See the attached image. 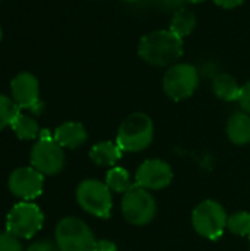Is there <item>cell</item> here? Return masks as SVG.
Returning a JSON list of instances; mask_svg holds the SVG:
<instances>
[{"instance_id": "83f0119b", "label": "cell", "mask_w": 250, "mask_h": 251, "mask_svg": "<svg viewBox=\"0 0 250 251\" xmlns=\"http://www.w3.org/2000/svg\"><path fill=\"white\" fill-rule=\"evenodd\" d=\"M122 1H125V3H137L140 0H122Z\"/></svg>"}, {"instance_id": "f546056e", "label": "cell", "mask_w": 250, "mask_h": 251, "mask_svg": "<svg viewBox=\"0 0 250 251\" xmlns=\"http://www.w3.org/2000/svg\"><path fill=\"white\" fill-rule=\"evenodd\" d=\"M249 244H250V235H249Z\"/></svg>"}, {"instance_id": "7402d4cb", "label": "cell", "mask_w": 250, "mask_h": 251, "mask_svg": "<svg viewBox=\"0 0 250 251\" xmlns=\"http://www.w3.org/2000/svg\"><path fill=\"white\" fill-rule=\"evenodd\" d=\"M0 251H24L19 238L13 237L9 232L0 234Z\"/></svg>"}, {"instance_id": "9c48e42d", "label": "cell", "mask_w": 250, "mask_h": 251, "mask_svg": "<svg viewBox=\"0 0 250 251\" xmlns=\"http://www.w3.org/2000/svg\"><path fill=\"white\" fill-rule=\"evenodd\" d=\"M44 224L41 209L31 201H21L15 204L6 216V232L19 240L32 238Z\"/></svg>"}, {"instance_id": "e0dca14e", "label": "cell", "mask_w": 250, "mask_h": 251, "mask_svg": "<svg viewBox=\"0 0 250 251\" xmlns=\"http://www.w3.org/2000/svg\"><path fill=\"white\" fill-rule=\"evenodd\" d=\"M196 25H197V18H196L194 12L186 9V7H180L174 12L172 18H171L169 29L184 40L194 31Z\"/></svg>"}, {"instance_id": "484cf974", "label": "cell", "mask_w": 250, "mask_h": 251, "mask_svg": "<svg viewBox=\"0 0 250 251\" xmlns=\"http://www.w3.org/2000/svg\"><path fill=\"white\" fill-rule=\"evenodd\" d=\"M245 0H214V3L222 9H236L243 4Z\"/></svg>"}, {"instance_id": "7c38bea8", "label": "cell", "mask_w": 250, "mask_h": 251, "mask_svg": "<svg viewBox=\"0 0 250 251\" xmlns=\"http://www.w3.org/2000/svg\"><path fill=\"white\" fill-rule=\"evenodd\" d=\"M10 91L13 101L19 109H28L34 113H40L43 103L40 101V85L38 79L29 72L18 74L10 82Z\"/></svg>"}, {"instance_id": "5bb4252c", "label": "cell", "mask_w": 250, "mask_h": 251, "mask_svg": "<svg viewBox=\"0 0 250 251\" xmlns=\"http://www.w3.org/2000/svg\"><path fill=\"white\" fill-rule=\"evenodd\" d=\"M122 153L124 151L116 144V141H100L90 149L88 157L96 166L113 168L122 159Z\"/></svg>"}, {"instance_id": "8fae6325", "label": "cell", "mask_w": 250, "mask_h": 251, "mask_svg": "<svg viewBox=\"0 0 250 251\" xmlns=\"http://www.w3.org/2000/svg\"><path fill=\"white\" fill-rule=\"evenodd\" d=\"M172 178L174 174L169 163L162 159L144 160L134 175L136 184L149 191H159L167 188L172 182Z\"/></svg>"}, {"instance_id": "d4e9b609", "label": "cell", "mask_w": 250, "mask_h": 251, "mask_svg": "<svg viewBox=\"0 0 250 251\" xmlns=\"http://www.w3.org/2000/svg\"><path fill=\"white\" fill-rule=\"evenodd\" d=\"M93 251H118V247L109 240H97Z\"/></svg>"}, {"instance_id": "7a4b0ae2", "label": "cell", "mask_w": 250, "mask_h": 251, "mask_svg": "<svg viewBox=\"0 0 250 251\" xmlns=\"http://www.w3.org/2000/svg\"><path fill=\"white\" fill-rule=\"evenodd\" d=\"M153 137L155 125L150 116L143 112H134L121 122L116 134V144L122 151L139 153L152 144Z\"/></svg>"}, {"instance_id": "f1b7e54d", "label": "cell", "mask_w": 250, "mask_h": 251, "mask_svg": "<svg viewBox=\"0 0 250 251\" xmlns=\"http://www.w3.org/2000/svg\"><path fill=\"white\" fill-rule=\"evenodd\" d=\"M1 35H3V32H1V28H0V41H1Z\"/></svg>"}, {"instance_id": "d6986e66", "label": "cell", "mask_w": 250, "mask_h": 251, "mask_svg": "<svg viewBox=\"0 0 250 251\" xmlns=\"http://www.w3.org/2000/svg\"><path fill=\"white\" fill-rule=\"evenodd\" d=\"M106 185L111 188L112 193H118V194H124L127 193L134 184L131 182V175L125 168L121 166H113L108 171L106 174V179H105Z\"/></svg>"}, {"instance_id": "4316f807", "label": "cell", "mask_w": 250, "mask_h": 251, "mask_svg": "<svg viewBox=\"0 0 250 251\" xmlns=\"http://www.w3.org/2000/svg\"><path fill=\"white\" fill-rule=\"evenodd\" d=\"M183 1L190 3V4H197V3H202V1H205V0H183Z\"/></svg>"}, {"instance_id": "ffe728a7", "label": "cell", "mask_w": 250, "mask_h": 251, "mask_svg": "<svg viewBox=\"0 0 250 251\" xmlns=\"http://www.w3.org/2000/svg\"><path fill=\"white\" fill-rule=\"evenodd\" d=\"M227 229L239 237L250 235V213L249 212H236L228 216Z\"/></svg>"}, {"instance_id": "8992f818", "label": "cell", "mask_w": 250, "mask_h": 251, "mask_svg": "<svg viewBox=\"0 0 250 251\" xmlns=\"http://www.w3.org/2000/svg\"><path fill=\"white\" fill-rule=\"evenodd\" d=\"M96 237L90 226L74 216L59 221L55 229V243L60 251H93Z\"/></svg>"}, {"instance_id": "cb8c5ba5", "label": "cell", "mask_w": 250, "mask_h": 251, "mask_svg": "<svg viewBox=\"0 0 250 251\" xmlns=\"http://www.w3.org/2000/svg\"><path fill=\"white\" fill-rule=\"evenodd\" d=\"M25 251H60L56 243H52L49 240H41L37 243H32Z\"/></svg>"}, {"instance_id": "ba28073f", "label": "cell", "mask_w": 250, "mask_h": 251, "mask_svg": "<svg viewBox=\"0 0 250 251\" xmlns=\"http://www.w3.org/2000/svg\"><path fill=\"white\" fill-rule=\"evenodd\" d=\"M200 82L199 69L192 63H175L169 66L162 79L164 93L174 101H181L194 94Z\"/></svg>"}, {"instance_id": "5b68a950", "label": "cell", "mask_w": 250, "mask_h": 251, "mask_svg": "<svg viewBox=\"0 0 250 251\" xmlns=\"http://www.w3.org/2000/svg\"><path fill=\"white\" fill-rule=\"evenodd\" d=\"M29 162L43 175H57L65 168V153L49 129H41L38 141L29 151Z\"/></svg>"}, {"instance_id": "277c9868", "label": "cell", "mask_w": 250, "mask_h": 251, "mask_svg": "<svg viewBox=\"0 0 250 251\" xmlns=\"http://www.w3.org/2000/svg\"><path fill=\"white\" fill-rule=\"evenodd\" d=\"M156 210L158 206L153 194L137 184H134L127 193L122 194L121 213L130 225H149L155 219Z\"/></svg>"}, {"instance_id": "52a82bcc", "label": "cell", "mask_w": 250, "mask_h": 251, "mask_svg": "<svg viewBox=\"0 0 250 251\" xmlns=\"http://www.w3.org/2000/svg\"><path fill=\"white\" fill-rule=\"evenodd\" d=\"M228 215L224 206L217 200H203L192 213V225L194 231L211 241H217L227 229Z\"/></svg>"}, {"instance_id": "ac0fdd59", "label": "cell", "mask_w": 250, "mask_h": 251, "mask_svg": "<svg viewBox=\"0 0 250 251\" xmlns=\"http://www.w3.org/2000/svg\"><path fill=\"white\" fill-rule=\"evenodd\" d=\"M10 126H12L13 132L16 134V137L19 140H24V141L37 138L40 135V131H41L38 126V122L32 116L24 115V113H19Z\"/></svg>"}, {"instance_id": "6da1fadb", "label": "cell", "mask_w": 250, "mask_h": 251, "mask_svg": "<svg viewBox=\"0 0 250 251\" xmlns=\"http://www.w3.org/2000/svg\"><path fill=\"white\" fill-rule=\"evenodd\" d=\"M139 56L153 66H172L184 53V40L171 29H156L139 41Z\"/></svg>"}, {"instance_id": "603a6c76", "label": "cell", "mask_w": 250, "mask_h": 251, "mask_svg": "<svg viewBox=\"0 0 250 251\" xmlns=\"http://www.w3.org/2000/svg\"><path fill=\"white\" fill-rule=\"evenodd\" d=\"M237 101H239L242 110L250 115V81L242 85V88H240V96H239V100H237Z\"/></svg>"}, {"instance_id": "9a60e30c", "label": "cell", "mask_w": 250, "mask_h": 251, "mask_svg": "<svg viewBox=\"0 0 250 251\" xmlns=\"http://www.w3.org/2000/svg\"><path fill=\"white\" fill-rule=\"evenodd\" d=\"M227 137L236 146H246L250 143V115L246 112H236L227 122Z\"/></svg>"}, {"instance_id": "4fadbf2b", "label": "cell", "mask_w": 250, "mask_h": 251, "mask_svg": "<svg viewBox=\"0 0 250 251\" xmlns=\"http://www.w3.org/2000/svg\"><path fill=\"white\" fill-rule=\"evenodd\" d=\"M55 141L63 149H78L87 141V131L80 122H63L53 132Z\"/></svg>"}, {"instance_id": "44dd1931", "label": "cell", "mask_w": 250, "mask_h": 251, "mask_svg": "<svg viewBox=\"0 0 250 251\" xmlns=\"http://www.w3.org/2000/svg\"><path fill=\"white\" fill-rule=\"evenodd\" d=\"M21 113L19 106L13 101V99L0 94V131L6 126H10L16 116Z\"/></svg>"}, {"instance_id": "2e32d148", "label": "cell", "mask_w": 250, "mask_h": 251, "mask_svg": "<svg viewBox=\"0 0 250 251\" xmlns=\"http://www.w3.org/2000/svg\"><path fill=\"white\" fill-rule=\"evenodd\" d=\"M240 88L242 85H239L237 79L227 72L217 74L212 79V91L222 101H237Z\"/></svg>"}, {"instance_id": "3957f363", "label": "cell", "mask_w": 250, "mask_h": 251, "mask_svg": "<svg viewBox=\"0 0 250 251\" xmlns=\"http://www.w3.org/2000/svg\"><path fill=\"white\" fill-rule=\"evenodd\" d=\"M75 199L80 207L96 218L109 219L113 209V197L106 182L88 178L78 184Z\"/></svg>"}, {"instance_id": "30bf717a", "label": "cell", "mask_w": 250, "mask_h": 251, "mask_svg": "<svg viewBox=\"0 0 250 251\" xmlns=\"http://www.w3.org/2000/svg\"><path fill=\"white\" fill-rule=\"evenodd\" d=\"M7 185L15 197L31 201L41 196L44 188V175L32 166L18 168L9 175Z\"/></svg>"}]
</instances>
